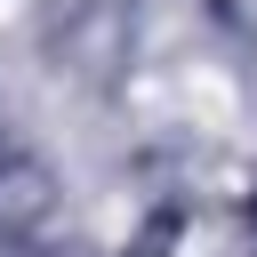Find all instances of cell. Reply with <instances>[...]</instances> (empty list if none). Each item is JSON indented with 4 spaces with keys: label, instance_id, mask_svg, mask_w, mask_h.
Instances as JSON below:
<instances>
[{
    "label": "cell",
    "instance_id": "6da1fadb",
    "mask_svg": "<svg viewBox=\"0 0 257 257\" xmlns=\"http://www.w3.org/2000/svg\"><path fill=\"white\" fill-rule=\"evenodd\" d=\"M8 8H16V0H0V16H8Z\"/></svg>",
    "mask_w": 257,
    "mask_h": 257
}]
</instances>
